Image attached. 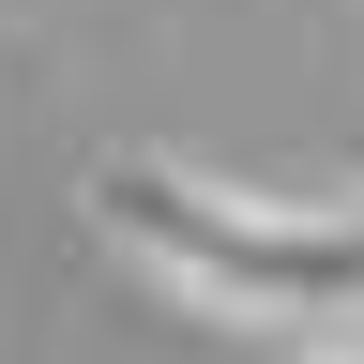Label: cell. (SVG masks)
I'll return each instance as SVG.
<instances>
[{
	"instance_id": "obj_1",
	"label": "cell",
	"mask_w": 364,
	"mask_h": 364,
	"mask_svg": "<svg viewBox=\"0 0 364 364\" xmlns=\"http://www.w3.org/2000/svg\"><path fill=\"white\" fill-rule=\"evenodd\" d=\"M76 213L107 258H136L152 289L213 304V318H289V334L364 318V198L228 182V167H182V152H107L76 182Z\"/></svg>"
},
{
	"instance_id": "obj_2",
	"label": "cell",
	"mask_w": 364,
	"mask_h": 364,
	"mask_svg": "<svg viewBox=\"0 0 364 364\" xmlns=\"http://www.w3.org/2000/svg\"><path fill=\"white\" fill-rule=\"evenodd\" d=\"M334 364H364V349H334Z\"/></svg>"
}]
</instances>
